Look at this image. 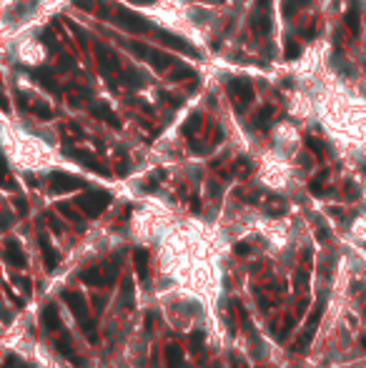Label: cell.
I'll return each mask as SVG.
<instances>
[{
  "label": "cell",
  "mask_w": 366,
  "mask_h": 368,
  "mask_svg": "<svg viewBox=\"0 0 366 368\" xmlns=\"http://www.w3.org/2000/svg\"><path fill=\"white\" fill-rule=\"evenodd\" d=\"M301 55V46L296 40H288L286 43V58H299Z\"/></svg>",
  "instance_id": "35"
},
{
  "label": "cell",
  "mask_w": 366,
  "mask_h": 368,
  "mask_svg": "<svg viewBox=\"0 0 366 368\" xmlns=\"http://www.w3.org/2000/svg\"><path fill=\"white\" fill-rule=\"evenodd\" d=\"M160 98H163V100H171V106H173V108H178V106H181V98H175V95H171V93H160Z\"/></svg>",
  "instance_id": "41"
},
{
  "label": "cell",
  "mask_w": 366,
  "mask_h": 368,
  "mask_svg": "<svg viewBox=\"0 0 366 368\" xmlns=\"http://www.w3.org/2000/svg\"><path fill=\"white\" fill-rule=\"evenodd\" d=\"M108 203H111V193H108V190H88V193H83V196L76 200V205H78V208H80L88 218L100 215Z\"/></svg>",
  "instance_id": "3"
},
{
  "label": "cell",
  "mask_w": 366,
  "mask_h": 368,
  "mask_svg": "<svg viewBox=\"0 0 366 368\" xmlns=\"http://www.w3.org/2000/svg\"><path fill=\"white\" fill-rule=\"evenodd\" d=\"M91 113L95 118H100V121H108L113 128H121V121H118V115H115L106 103H91Z\"/></svg>",
  "instance_id": "16"
},
{
  "label": "cell",
  "mask_w": 366,
  "mask_h": 368,
  "mask_svg": "<svg viewBox=\"0 0 366 368\" xmlns=\"http://www.w3.org/2000/svg\"><path fill=\"white\" fill-rule=\"evenodd\" d=\"M271 115H273V108H271V106H266L263 110H258V113H256L254 125H256V128H261V130H266V128L271 125Z\"/></svg>",
  "instance_id": "24"
},
{
  "label": "cell",
  "mask_w": 366,
  "mask_h": 368,
  "mask_svg": "<svg viewBox=\"0 0 366 368\" xmlns=\"http://www.w3.org/2000/svg\"><path fill=\"white\" fill-rule=\"evenodd\" d=\"M76 5H78V8H85V10H91V8H93L91 0H76Z\"/></svg>",
  "instance_id": "42"
},
{
  "label": "cell",
  "mask_w": 366,
  "mask_h": 368,
  "mask_svg": "<svg viewBox=\"0 0 366 368\" xmlns=\"http://www.w3.org/2000/svg\"><path fill=\"white\" fill-rule=\"evenodd\" d=\"M5 366H8V368H25V363H23L20 358H16V356H13V353H10V356H8V361H5Z\"/></svg>",
  "instance_id": "38"
},
{
  "label": "cell",
  "mask_w": 366,
  "mask_h": 368,
  "mask_svg": "<svg viewBox=\"0 0 366 368\" xmlns=\"http://www.w3.org/2000/svg\"><path fill=\"white\" fill-rule=\"evenodd\" d=\"M65 153H68L70 158H76L80 166H85V168H91L93 173H98V175H111V173H108V168H106V166H100L91 153H85V151H76V148H68Z\"/></svg>",
  "instance_id": "15"
},
{
  "label": "cell",
  "mask_w": 366,
  "mask_h": 368,
  "mask_svg": "<svg viewBox=\"0 0 366 368\" xmlns=\"http://www.w3.org/2000/svg\"><path fill=\"white\" fill-rule=\"evenodd\" d=\"M63 301L68 303L70 313L76 316L78 326L83 328V333H85V338H88V343H98L95 321H93V316H91V308H88V301L80 296V293H76V291H63Z\"/></svg>",
  "instance_id": "1"
},
{
  "label": "cell",
  "mask_w": 366,
  "mask_h": 368,
  "mask_svg": "<svg viewBox=\"0 0 366 368\" xmlns=\"http://www.w3.org/2000/svg\"><path fill=\"white\" fill-rule=\"evenodd\" d=\"M133 261H136V273L143 283H148V251H143V248H138V251L133 253Z\"/></svg>",
  "instance_id": "19"
},
{
  "label": "cell",
  "mask_w": 366,
  "mask_h": 368,
  "mask_svg": "<svg viewBox=\"0 0 366 368\" xmlns=\"http://www.w3.org/2000/svg\"><path fill=\"white\" fill-rule=\"evenodd\" d=\"M303 3H309V0H284V15L291 18V15H294V10L299 5H303Z\"/></svg>",
  "instance_id": "33"
},
{
  "label": "cell",
  "mask_w": 366,
  "mask_h": 368,
  "mask_svg": "<svg viewBox=\"0 0 366 368\" xmlns=\"http://www.w3.org/2000/svg\"><path fill=\"white\" fill-rule=\"evenodd\" d=\"M156 35L160 38V43H163L166 48H173V50H181V53L191 55V58H198V50H196L188 40H183V38H178V35H171L168 31H160V28H156Z\"/></svg>",
  "instance_id": "9"
},
{
  "label": "cell",
  "mask_w": 366,
  "mask_h": 368,
  "mask_svg": "<svg viewBox=\"0 0 366 368\" xmlns=\"http://www.w3.org/2000/svg\"><path fill=\"white\" fill-rule=\"evenodd\" d=\"M13 203H16V211H18L20 215H25V213H28V203H25V198H16Z\"/></svg>",
  "instance_id": "40"
},
{
  "label": "cell",
  "mask_w": 366,
  "mask_h": 368,
  "mask_svg": "<svg viewBox=\"0 0 366 368\" xmlns=\"http://www.w3.org/2000/svg\"><path fill=\"white\" fill-rule=\"evenodd\" d=\"M95 55H98V61H100V73H103V76H113V73L121 70L118 55H115L108 46H95Z\"/></svg>",
  "instance_id": "10"
},
{
  "label": "cell",
  "mask_w": 366,
  "mask_h": 368,
  "mask_svg": "<svg viewBox=\"0 0 366 368\" xmlns=\"http://www.w3.org/2000/svg\"><path fill=\"white\" fill-rule=\"evenodd\" d=\"M306 148L314 151V155H316V158H324V155H326V145L321 143V140H316L314 136H306Z\"/></svg>",
  "instance_id": "28"
},
{
  "label": "cell",
  "mask_w": 366,
  "mask_h": 368,
  "mask_svg": "<svg viewBox=\"0 0 366 368\" xmlns=\"http://www.w3.org/2000/svg\"><path fill=\"white\" fill-rule=\"evenodd\" d=\"M3 258L10 263L13 268H25V266H28V261H25V256H23V251H20V243H18L16 238H8V241H5V245H3Z\"/></svg>",
  "instance_id": "14"
},
{
  "label": "cell",
  "mask_w": 366,
  "mask_h": 368,
  "mask_svg": "<svg viewBox=\"0 0 366 368\" xmlns=\"http://www.w3.org/2000/svg\"><path fill=\"white\" fill-rule=\"evenodd\" d=\"M145 61H151L153 68H158V70H166V68H171L175 63L168 53H160V50H153V48L148 50V58H145Z\"/></svg>",
  "instance_id": "20"
},
{
  "label": "cell",
  "mask_w": 366,
  "mask_h": 368,
  "mask_svg": "<svg viewBox=\"0 0 366 368\" xmlns=\"http://www.w3.org/2000/svg\"><path fill=\"white\" fill-rule=\"evenodd\" d=\"M35 78L40 80V85H46L50 93H58V85H55V78L50 76L48 70H35Z\"/></svg>",
  "instance_id": "27"
},
{
  "label": "cell",
  "mask_w": 366,
  "mask_h": 368,
  "mask_svg": "<svg viewBox=\"0 0 366 368\" xmlns=\"http://www.w3.org/2000/svg\"><path fill=\"white\" fill-rule=\"evenodd\" d=\"M203 341H206V333H203L201 328L191 331V336H188V351H191V353H201Z\"/></svg>",
  "instance_id": "22"
},
{
  "label": "cell",
  "mask_w": 366,
  "mask_h": 368,
  "mask_svg": "<svg viewBox=\"0 0 366 368\" xmlns=\"http://www.w3.org/2000/svg\"><path fill=\"white\" fill-rule=\"evenodd\" d=\"M58 211H61V213H63L68 220H73V223H76V226H80V223H83V218H80L76 211H73L70 205H63V203H61V205H58Z\"/></svg>",
  "instance_id": "31"
},
{
  "label": "cell",
  "mask_w": 366,
  "mask_h": 368,
  "mask_svg": "<svg viewBox=\"0 0 366 368\" xmlns=\"http://www.w3.org/2000/svg\"><path fill=\"white\" fill-rule=\"evenodd\" d=\"M48 223H50V228H53L55 233H63V226H61V220H58L53 213H48Z\"/></svg>",
  "instance_id": "39"
},
{
  "label": "cell",
  "mask_w": 366,
  "mask_h": 368,
  "mask_svg": "<svg viewBox=\"0 0 366 368\" xmlns=\"http://www.w3.org/2000/svg\"><path fill=\"white\" fill-rule=\"evenodd\" d=\"M201 128V113H193L191 118L186 121V125H183V136L186 138H193V133Z\"/></svg>",
  "instance_id": "26"
},
{
  "label": "cell",
  "mask_w": 366,
  "mask_h": 368,
  "mask_svg": "<svg viewBox=\"0 0 366 368\" xmlns=\"http://www.w3.org/2000/svg\"><path fill=\"white\" fill-rule=\"evenodd\" d=\"M228 93H231L233 100H236V106H248V103L254 100V85L246 78H233L228 83Z\"/></svg>",
  "instance_id": "7"
},
{
  "label": "cell",
  "mask_w": 366,
  "mask_h": 368,
  "mask_svg": "<svg viewBox=\"0 0 366 368\" xmlns=\"http://www.w3.org/2000/svg\"><path fill=\"white\" fill-rule=\"evenodd\" d=\"M118 276V261H108V263H100V266H91L80 271V281L85 286H111Z\"/></svg>",
  "instance_id": "2"
},
{
  "label": "cell",
  "mask_w": 366,
  "mask_h": 368,
  "mask_svg": "<svg viewBox=\"0 0 366 368\" xmlns=\"http://www.w3.org/2000/svg\"><path fill=\"white\" fill-rule=\"evenodd\" d=\"M236 251H239V253H241V256H243V253H246V251H248V245H246V243H239V245H236Z\"/></svg>",
  "instance_id": "44"
},
{
  "label": "cell",
  "mask_w": 366,
  "mask_h": 368,
  "mask_svg": "<svg viewBox=\"0 0 366 368\" xmlns=\"http://www.w3.org/2000/svg\"><path fill=\"white\" fill-rule=\"evenodd\" d=\"M121 80H123L128 88H141V85H145V83H148V76H145L143 70H136V68H126V70L121 73Z\"/></svg>",
  "instance_id": "17"
},
{
  "label": "cell",
  "mask_w": 366,
  "mask_h": 368,
  "mask_svg": "<svg viewBox=\"0 0 366 368\" xmlns=\"http://www.w3.org/2000/svg\"><path fill=\"white\" fill-rule=\"evenodd\" d=\"M243 368H246V366H243Z\"/></svg>",
  "instance_id": "48"
},
{
  "label": "cell",
  "mask_w": 366,
  "mask_h": 368,
  "mask_svg": "<svg viewBox=\"0 0 366 368\" xmlns=\"http://www.w3.org/2000/svg\"><path fill=\"white\" fill-rule=\"evenodd\" d=\"M115 18H118L121 23V28H126V31H130V33H145L148 31V20H143L138 13H133V10H128V8H118V13H115Z\"/></svg>",
  "instance_id": "6"
},
{
  "label": "cell",
  "mask_w": 366,
  "mask_h": 368,
  "mask_svg": "<svg viewBox=\"0 0 366 368\" xmlns=\"http://www.w3.org/2000/svg\"><path fill=\"white\" fill-rule=\"evenodd\" d=\"M55 348H58V353H61V356L63 358H68L73 366H83L85 361L78 356V353H76V346H73V338H70V333L65 331V328H61V331H58V338H55Z\"/></svg>",
  "instance_id": "5"
},
{
  "label": "cell",
  "mask_w": 366,
  "mask_h": 368,
  "mask_svg": "<svg viewBox=\"0 0 366 368\" xmlns=\"http://www.w3.org/2000/svg\"><path fill=\"white\" fill-rule=\"evenodd\" d=\"M171 78H175V80H196V73L191 68H186V65H175L173 73H171Z\"/></svg>",
  "instance_id": "29"
},
{
  "label": "cell",
  "mask_w": 366,
  "mask_h": 368,
  "mask_svg": "<svg viewBox=\"0 0 366 368\" xmlns=\"http://www.w3.org/2000/svg\"><path fill=\"white\" fill-rule=\"evenodd\" d=\"M344 23H346V31L356 38V35H359V23H361V8H359L356 0L351 3V8H349V13H346V18H344Z\"/></svg>",
  "instance_id": "18"
},
{
  "label": "cell",
  "mask_w": 366,
  "mask_h": 368,
  "mask_svg": "<svg viewBox=\"0 0 366 368\" xmlns=\"http://www.w3.org/2000/svg\"><path fill=\"white\" fill-rule=\"evenodd\" d=\"M361 343H364V346H366V338H361Z\"/></svg>",
  "instance_id": "47"
},
{
  "label": "cell",
  "mask_w": 366,
  "mask_h": 368,
  "mask_svg": "<svg viewBox=\"0 0 366 368\" xmlns=\"http://www.w3.org/2000/svg\"><path fill=\"white\" fill-rule=\"evenodd\" d=\"M136 3H151V0H136Z\"/></svg>",
  "instance_id": "46"
},
{
  "label": "cell",
  "mask_w": 366,
  "mask_h": 368,
  "mask_svg": "<svg viewBox=\"0 0 366 368\" xmlns=\"http://www.w3.org/2000/svg\"><path fill=\"white\" fill-rule=\"evenodd\" d=\"M166 368H183V351L175 343L166 348Z\"/></svg>",
  "instance_id": "21"
},
{
  "label": "cell",
  "mask_w": 366,
  "mask_h": 368,
  "mask_svg": "<svg viewBox=\"0 0 366 368\" xmlns=\"http://www.w3.org/2000/svg\"><path fill=\"white\" fill-rule=\"evenodd\" d=\"M40 328L46 331V333H58V331L63 328V321H61V316H58L55 303H48V306L40 311Z\"/></svg>",
  "instance_id": "13"
},
{
  "label": "cell",
  "mask_w": 366,
  "mask_h": 368,
  "mask_svg": "<svg viewBox=\"0 0 366 368\" xmlns=\"http://www.w3.org/2000/svg\"><path fill=\"white\" fill-rule=\"evenodd\" d=\"M151 368H158V356L153 353V358H151Z\"/></svg>",
  "instance_id": "45"
},
{
  "label": "cell",
  "mask_w": 366,
  "mask_h": 368,
  "mask_svg": "<svg viewBox=\"0 0 366 368\" xmlns=\"http://www.w3.org/2000/svg\"><path fill=\"white\" fill-rule=\"evenodd\" d=\"M128 50H130V53H136L138 58H148V50H151V48L141 46V43H128Z\"/></svg>",
  "instance_id": "34"
},
{
  "label": "cell",
  "mask_w": 366,
  "mask_h": 368,
  "mask_svg": "<svg viewBox=\"0 0 366 368\" xmlns=\"http://www.w3.org/2000/svg\"><path fill=\"white\" fill-rule=\"evenodd\" d=\"M121 303L128 308V311H130V308L136 306V301H133V283H130V278H128V276L123 278V293H121Z\"/></svg>",
  "instance_id": "23"
},
{
  "label": "cell",
  "mask_w": 366,
  "mask_h": 368,
  "mask_svg": "<svg viewBox=\"0 0 366 368\" xmlns=\"http://www.w3.org/2000/svg\"><path fill=\"white\" fill-rule=\"evenodd\" d=\"M251 23H254V31L258 35H266L271 31V18H269V0H258L256 3V10L251 15Z\"/></svg>",
  "instance_id": "11"
},
{
  "label": "cell",
  "mask_w": 366,
  "mask_h": 368,
  "mask_svg": "<svg viewBox=\"0 0 366 368\" xmlns=\"http://www.w3.org/2000/svg\"><path fill=\"white\" fill-rule=\"evenodd\" d=\"M324 178H326V173H321L318 178H314V181H311V185H309V188H311V193H314V196H321V181H324Z\"/></svg>",
  "instance_id": "36"
},
{
  "label": "cell",
  "mask_w": 366,
  "mask_h": 368,
  "mask_svg": "<svg viewBox=\"0 0 366 368\" xmlns=\"http://www.w3.org/2000/svg\"><path fill=\"white\" fill-rule=\"evenodd\" d=\"M28 110H33L38 118H43V121H50V118H53V110H50L48 106H38V103H31V106H28Z\"/></svg>",
  "instance_id": "30"
},
{
  "label": "cell",
  "mask_w": 366,
  "mask_h": 368,
  "mask_svg": "<svg viewBox=\"0 0 366 368\" xmlns=\"http://www.w3.org/2000/svg\"><path fill=\"white\" fill-rule=\"evenodd\" d=\"M83 188V181L76 178V175H68V173H50V190L53 193H70V190H78Z\"/></svg>",
  "instance_id": "8"
},
{
  "label": "cell",
  "mask_w": 366,
  "mask_h": 368,
  "mask_svg": "<svg viewBox=\"0 0 366 368\" xmlns=\"http://www.w3.org/2000/svg\"><path fill=\"white\" fill-rule=\"evenodd\" d=\"M248 170H251V163H248V160H239L236 163V173L239 175H248Z\"/></svg>",
  "instance_id": "37"
},
{
  "label": "cell",
  "mask_w": 366,
  "mask_h": 368,
  "mask_svg": "<svg viewBox=\"0 0 366 368\" xmlns=\"http://www.w3.org/2000/svg\"><path fill=\"white\" fill-rule=\"evenodd\" d=\"M346 190H349V193H346V196H349L351 200H354V198H356V188H354V185H349Z\"/></svg>",
  "instance_id": "43"
},
{
  "label": "cell",
  "mask_w": 366,
  "mask_h": 368,
  "mask_svg": "<svg viewBox=\"0 0 366 368\" xmlns=\"http://www.w3.org/2000/svg\"><path fill=\"white\" fill-rule=\"evenodd\" d=\"M321 313H324V298H318V301H316V306L311 308L309 321H306V328H303V333L299 336V341L294 343V351H296V353H301V351H306V348L311 346V341H314V333H316V328H318V321H321Z\"/></svg>",
  "instance_id": "4"
},
{
  "label": "cell",
  "mask_w": 366,
  "mask_h": 368,
  "mask_svg": "<svg viewBox=\"0 0 366 368\" xmlns=\"http://www.w3.org/2000/svg\"><path fill=\"white\" fill-rule=\"evenodd\" d=\"M13 283H16V286L23 291V296H31V288H33L31 278H23V276H13Z\"/></svg>",
  "instance_id": "32"
},
{
  "label": "cell",
  "mask_w": 366,
  "mask_h": 368,
  "mask_svg": "<svg viewBox=\"0 0 366 368\" xmlns=\"http://www.w3.org/2000/svg\"><path fill=\"white\" fill-rule=\"evenodd\" d=\"M38 243H40V251H43V261H46V268L53 273V271L58 268V263H61V253H58L55 248H53V243H50V238H48V233H46V230H40Z\"/></svg>",
  "instance_id": "12"
},
{
  "label": "cell",
  "mask_w": 366,
  "mask_h": 368,
  "mask_svg": "<svg viewBox=\"0 0 366 368\" xmlns=\"http://www.w3.org/2000/svg\"><path fill=\"white\" fill-rule=\"evenodd\" d=\"M0 185L8 188V190H16V181L10 178V173H8V163H5L3 153H0Z\"/></svg>",
  "instance_id": "25"
}]
</instances>
